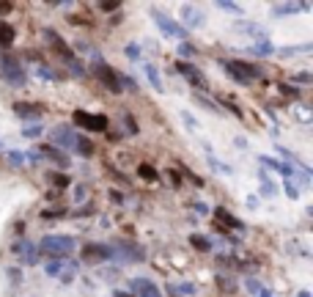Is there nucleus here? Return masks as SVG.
Returning a JSON list of instances; mask_svg holds the SVG:
<instances>
[{
  "label": "nucleus",
  "instance_id": "864d4df0",
  "mask_svg": "<svg viewBox=\"0 0 313 297\" xmlns=\"http://www.w3.org/2000/svg\"><path fill=\"white\" fill-rule=\"evenodd\" d=\"M0 151H3V149H0Z\"/></svg>",
  "mask_w": 313,
  "mask_h": 297
},
{
  "label": "nucleus",
  "instance_id": "423d86ee",
  "mask_svg": "<svg viewBox=\"0 0 313 297\" xmlns=\"http://www.w3.org/2000/svg\"><path fill=\"white\" fill-rule=\"evenodd\" d=\"M71 121H75V127H80V130H88V132H104L107 130V116L102 113H85V110H75L71 113Z\"/></svg>",
  "mask_w": 313,
  "mask_h": 297
},
{
  "label": "nucleus",
  "instance_id": "ea45409f",
  "mask_svg": "<svg viewBox=\"0 0 313 297\" xmlns=\"http://www.w3.org/2000/svg\"><path fill=\"white\" fill-rule=\"evenodd\" d=\"M217 9H223V11H234V14H239V11H242L236 3H226V0H220V3H217Z\"/></svg>",
  "mask_w": 313,
  "mask_h": 297
},
{
  "label": "nucleus",
  "instance_id": "393cba45",
  "mask_svg": "<svg viewBox=\"0 0 313 297\" xmlns=\"http://www.w3.org/2000/svg\"><path fill=\"white\" fill-rule=\"evenodd\" d=\"M146 75H149V83L151 88H157V91H162V77H159V72L151 66V63H146Z\"/></svg>",
  "mask_w": 313,
  "mask_h": 297
},
{
  "label": "nucleus",
  "instance_id": "de8ad7c7",
  "mask_svg": "<svg viewBox=\"0 0 313 297\" xmlns=\"http://www.w3.org/2000/svg\"><path fill=\"white\" fill-rule=\"evenodd\" d=\"M247 289H250L253 294H259V289H261V286H259V281H255V278H247Z\"/></svg>",
  "mask_w": 313,
  "mask_h": 297
},
{
  "label": "nucleus",
  "instance_id": "f257e3e1",
  "mask_svg": "<svg viewBox=\"0 0 313 297\" xmlns=\"http://www.w3.org/2000/svg\"><path fill=\"white\" fill-rule=\"evenodd\" d=\"M220 66H223V72L226 75H231L236 80L239 85H250L253 80H261L264 77V72H261V66H255V63H247V61H220Z\"/></svg>",
  "mask_w": 313,
  "mask_h": 297
},
{
  "label": "nucleus",
  "instance_id": "9b49d317",
  "mask_svg": "<svg viewBox=\"0 0 313 297\" xmlns=\"http://www.w3.org/2000/svg\"><path fill=\"white\" fill-rule=\"evenodd\" d=\"M14 251H17L20 256V261L22 264H39V251H36V245L33 242H28V239H17V245H14Z\"/></svg>",
  "mask_w": 313,
  "mask_h": 297
},
{
  "label": "nucleus",
  "instance_id": "3c124183",
  "mask_svg": "<svg viewBox=\"0 0 313 297\" xmlns=\"http://www.w3.org/2000/svg\"><path fill=\"white\" fill-rule=\"evenodd\" d=\"M9 11H11V3H0V14H3V17H6Z\"/></svg>",
  "mask_w": 313,
  "mask_h": 297
},
{
  "label": "nucleus",
  "instance_id": "a211bd4d",
  "mask_svg": "<svg viewBox=\"0 0 313 297\" xmlns=\"http://www.w3.org/2000/svg\"><path fill=\"white\" fill-rule=\"evenodd\" d=\"M214 218H217V223H223V226H228V229H234V231H242V229H245V223L236 220L234 215H231L228 209H223V206H217V209H214Z\"/></svg>",
  "mask_w": 313,
  "mask_h": 297
},
{
  "label": "nucleus",
  "instance_id": "473e14b6",
  "mask_svg": "<svg viewBox=\"0 0 313 297\" xmlns=\"http://www.w3.org/2000/svg\"><path fill=\"white\" fill-rule=\"evenodd\" d=\"M195 102H198V105H200V108H206V110H212V113H217V116L223 113V110H220L217 105H214V102H212V99H204V96H200V94H195Z\"/></svg>",
  "mask_w": 313,
  "mask_h": 297
},
{
  "label": "nucleus",
  "instance_id": "a19ab883",
  "mask_svg": "<svg viewBox=\"0 0 313 297\" xmlns=\"http://www.w3.org/2000/svg\"><path fill=\"white\" fill-rule=\"evenodd\" d=\"M179 55H181V61H184V58H190V55H192V44L181 42V44H179Z\"/></svg>",
  "mask_w": 313,
  "mask_h": 297
},
{
  "label": "nucleus",
  "instance_id": "6ab92c4d",
  "mask_svg": "<svg viewBox=\"0 0 313 297\" xmlns=\"http://www.w3.org/2000/svg\"><path fill=\"white\" fill-rule=\"evenodd\" d=\"M71 151H77V154L80 157H94V141L91 138H85V135H80L77 132V141H75V149H71Z\"/></svg>",
  "mask_w": 313,
  "mask_h": 297
},
{
  "label": "nucleus",
  "instance_id": "b1692460",
  "mask_svg": "<svg viewBox=\"0 0 313 297\" xmlns=\"http://www.w3.org/2000/svg\"><path fill=\"white\" fill-rule=\"evenodd\" d=\"M190 242H192V248H195V251H212V239L209 237H204V234H192L190 237Z\"/></svg>",
  "mask_w": 313,
  "mask_h": 297
},
{
  "label": "nucleus",
  "instance_id": "aec40b11",
  "mask_svg": "<svg viewBox=\"0 0 313 297\" xmlns=\"http://www.w3.org/2000/svg\"><path fill=\"white\" fill-rule=\"evenodd\" d=\"M308 9H310L308 3H280V6H275V14L283 17V14H297V11H308Z\"/></svg>",
  "mask_w": 313,
  "mask_h": 297
},
{
  "label": "nucleus",
  "instance_id": "e433bc0d",
  "mask_svg": "<svg viewBox=\"0 0 313 297\" xmlns=\"http://www.w3.org/2000/svg\"><path fill=\"white\" fill-rule=\"evenodd\" d=\"M181 173L187 176V179H190L192 184H195V187H204V179H200V176H195V173L190 171V168H181Z\"/></svg>",
  "mask_w": 313,
  "mask_h": 297
},
{
  "label": "nucleus",
  "instance_id": "7ed1b4c3",
  "mask_svg": "<svg viewBox=\"0 0 313 297\" xmlns=\"http://www.w3.org/2000/svg\"><path fill=\"white\" fill-rule=\"evenodd\" d=\"M110 259H116L118 264H135V261H143L146 259V251L140 245L130 242V239H116L110 245Z\"/></svg>",
  "mask_w": 313,
  "mask_h": 297
},
{
  "label": "nucleus",
  "instance_id": "f704fd0d",
  "mask_svg": "<svg viewBox=\"0 0 313 297\" xmlns=\"http://www.w3.org/2000/svg\"><path fill=\"white\" fill-rule=\"evenodd\" d=\"M313 44H302V47H283L280 50V55H291V53H310Z\"/></svg>",
  "mask_w": 313,
  "mask_h": 297
},
{
  "label": "nucleus",
  "instance_id": "bb28decb",
  "mask_svg": "<svg viewBox=\"0 0 313 297\" xmlns=\"http://www.w3.org/2000/svg\"><path fill=\"white\" fill-rule=\"evenodd\" d=\"M6 160H9L14 168L25 165V154H22V151H17V149H9V151H6Z\"/></svg>",
  "mask_w": 313,
  "mask_h": 297
},
{
  "label": "nucleus",
  "instance_id": "c756f323",
  "mask_svg": "<svg viewBox=\"0 0 313 297\" xmlns=\"http://www.w3.org/2000/svg\"><path fill=\"white\" fill-rule=\"evenodd\" d=\"M44 132V127L42 124H25V130H22V135H25V138H39V135H42Z\"/></svg>",
  "mask_w": 313,
  "mask_h": 297
},
{
  "label": "nucleus",
  "instance_id": "1a4fd4ad",
  "mask_svg": "<svg viewBox=\"0 0 313 297\" xmlns=\"http://www.w3.org/2000/svg\"><path fill=\"white\" fill-rule=\"evenodd\" d=\"M151 17H154V25H157L159 30H162L165 36H173V39H184V36H187V30H184V28L179 25V22H173L171 17H165V14L154 11Z\"/></svg>",
  "mask_w": 313,
  "mask_h": 297
},
{
  "label": "nucleus",
  "instance_id": "37998d69",
  "mask_svg": "<svg viewBox=\"0 0 313 297\" xmlns=\"http://www.w3.org/2000/svg\"><path fill=\"white\" fill-rule=\"evenodd\" d=\"M126 58L138 61V58H140V47H135V44H130V47H126Z\"/></svg>",
  "mask_w": 313,
  "mask_h": 297
},
{
  "label": "nucleus",
  "instance_id": "ddd939ff",
  "mask_svg": "<svg viewBox=\"0 0 313 297\" xmlns=\"http://www.w3.org/2000/svg\"><path fill=\"white\" fill-rule=\"evenodd\" d=\"M204 25V11H198L195 6H181V28L187 30V28H200Z\"/></svg>",
  "mask_w": 313,
  "mask_h": 297
},
{
  "label": "nucleus",
  "instance_id": "dca6fc26",
  "mask_svg": "<svg viewBox=\"0 0 313 297\" xmlns=\"http://www.w3.org/2000/svg\"><path fill=\"white\" fill-rule=\"evenodd\" d=\"M17 42V30H14L11 22L0 20V50H9V47Z\"/></svg>",
  "mask_w": 313,
  "mask_h": 297
},
{
  "label": "nucleus",
  "instance_id": "4be33fe9",
  "mask_svg": "<svg viewBox=\"0 0 313 297\" xmlns=\"http://www.w3.org/2000/svg\"><path fill=\"white\" fill-rule=\"evenodd\" d=\"M138 176H140L143 182H157L159 179V171H157L154 165H149V163H140L138 165Z\"/></svg>",
  "mask_w": 313,
  "mask_h": 297
},
{
  "label": "nucleus",
  "instance_id": "0eeeda50",
  "mask_svg": "<svg viewBox=\"0 0 313 297\" xmlns=\"http://www.w3.org/2000/svg\"><path fill=\"white\" fill-rule=\"evenodd\" d=\"M44 39H47V44H50V50L58 55V58L63 63H69V61H75V53H71V47L63 42V36L58 33V30H52V28H47L44 30Z\"/></svg>",
  "mask_w": 313,
  "mask_h": 297
},
{
  "label": "nucleus",
  "instance_id": "a878e982",
  "mask_svg": "<svg viewBox=\"0 0 313 297\" xmlns=\"http://www.w3.org/2000/svg\"><path fill=\"white\" fill-rule=\"evenodd\" d=\"M206 151H209V165H212L214 171H220L223 176H228V173H231V168H228L226 163H220V160H217V157L212 154V149H206Z\"/></svg>",
  "mask_w": 313,
  "mask_h": 297
},
{
  "label": "nucleus",
  "instance_id": "603ef678",
  "mask_svg": "<svg viewBox=\"0 0 313 297\" xmlns=\"http://www.w3.org/2000/svg\"><path fill=\"white\" fill-rule=\"evenodd\" d=\"M259 297H272V294H269V289H259Z\"/></svg>",
  "mask_w": 313,
  "mask_h": 297
},
{
  "label": "nucleus",
  "instance_id": "2f4dec72",
  "mask_svg": "<svg viewBox=\"0 0 313 297\" xmlns=\"http://www.w3.org/2000/svg\"><path fill=\"white\" fill-rule=\"evenodd\" d=\"M275 190H278V187L267 179V173H261V196H267V198H269V196H275Z\"/></svg>",
  "mask_w": 313,
  "mask_h": 297
},
{
  "label": "nucleus",
  "instance_id": "f3484780",
  "mask_svg": "<svg viewBox=\"0 0 313 297\" xmlns=\"http://www.w3.org/2000/svg\"><path fill=\"white\" fill-rule=\"evenodd\" d=\"M39 157L52 160V163H55V165H61V168H66V165H69V157L63 154L61 149H55V146H42V149H39Z\"/></svg>",
  "mask_w": 313,
  "mask_h": 297
},
{
  "label": "nucleus",
  "instance_id": "c85d7f7f",
  "mask_svg": "<svg viewBox=\"0 0 313 297\" xmlns=\"http://www.w3.org/2000/svg\"><path fill=\"white\" fill-rule=\"evenodd\" d=\"M63 264H66V261L52 259V261H47V264H44V272H47V275H61V267H63Z\"/></svg>",
  "mask_w": 313,
  "mask_h": 297
},
{
  "label": "nucleus",
  "instance_id": "7c9ffc66",
  "mask_svg": "<svg viewBox=\"0 0 313 297\" xmlns=\"http://www.w3.org/2000/svg\"><path fill=\"white\" fill-rule=\"evenodd\" d=\"M50 182L58 190H63V187H69V184H71V179H69V176H63V173H50Z\"/></svg>",
  "mask_w": 313,
  "mask_h": 297
},
{
  "label": "nucleus",
  "instance_id": "cd10ccee",
  "mask_svg": "<svg viewBox=\"0 0 313 297\" xmlns=\"http://www.w3.org/2000/svg\"><path fill=\"white\" fill-rule=\"evenodd\" d=\"M236 28L242 30V33H253V36H259V42H261V39H264V30H261L259 25H250V22H239Z\"/></svg>",
  "mask_w": 313,
  "mask_h": 297
},
{
  "label": "nucleus",
  "instance_id": "79ce46f5",
  "mask_svg": "<svg viewBox=\"0 0 313 297\" xmlns=\"http://www.w3.org/2000/svg\"><path fill=\"white\" fill-rule=\"evenodd\" d=\"M280 88V94L283 96H291V99H297V96H300V91H297V88H288V85H278Z\"/></svg>",
  "mask_w": 313,
  "mask_h": 297
},
{
  "label": "nucleus",
  "instance_id": "9d476101",
  "mask_svg": "<svg viewBox=\"0 0 313 297\" xmlns=\"http://www.w3.org/2000/svg\"><path fill=\"white\" fill-rule=\"evenodd\" d=\"M83 261L94 264V261H110V245H102V242H91L83 248Z\"/></svg>",
  "mask_w": 313,
  "mask_h": 297
},
{
  "label": "nucleus",
  "instance_id": "5701e85b",
  "mask_svg": "<svg viewBox=\"0 0 313 297\" xmlns=\"http://www.w3.org/2000/svg\"><path fill=\"white\" fill-rule=\"evenodd\" d=\"M247 53H253V55H272V53H275V47H272V42H267V39H261L259 44L247 47Z\"/></svg>",
  "mask_w": 313,
  "mask_h": 297
},
{
  "label": "nucleus",
  "instance_id": "c9c22d12",
  "mask_svg": "<svg viewBox=\"0 0 313 297\" xmlns=\"http://www.w3.org/2000/svg\"><path fill=\"white\" fill-rule=\"evenodd\" d=\"M124 124H126V132H130V135H138V132H140V127H138V121H135V118H132L130 113L124 116Z\"/></svg>",
  "mask_w": 313,
  "mask_h": 297
},
{
  "label": "nucleus",
  "instance_id": "39448f33",
  "mask_svg": "<svg viewBox=\"0 0 313 297\" xmlns=\"http://www.w3.org/2000/svg\"><path fill=\"white\" fill-rule=\"evenodd\" d=\"M94 77L99 80L107 91H113V94H121L124 91V88H121V75H118L110 63H104L99 55H96V63H94Z\"/></svg>",
  "mask_w": 313,
  "mask_h": 297
},
{
  "label": "nucleus",
  "instance_id": "20e7f679",
  "mask_svg": "<svg viewBox=\"0 0 313 297\" xmlns=\"http://www.w3.org/2000/svg\"><path fill=\"white\" fill-rule=\"evenodd\" d=\"M0 77L11 88H25V83H28V75L22 69V63L17 58H11V55H0Z\"/></svg>",
  "mask_w": 313,
  "mask_h": 297
},
{
  "label": "nucleus",
  "instance_id": "412c9836",
  "mask_svg": "<svg viewBox=\"0 0 313 297\" xmlns=\"http://www.w3.org/2000/svg\"><path fill=\"white\" fill-rule=\"evenodd\" d=\"M261 165H269L272 171H278V173H283V176H294V168L291 165L278 163V160H272V157H261Z\"/></svg>",
  "mask_w": 313,
  "mask_h": 297
},
{
  "label": "nucleus",
  "instance_id": "f03ea898",
  "mask_svg": "<svg viewBox=\"0 0 313 297\" xmlns=\"http://www.w3.org/2000/svg\"><path fill=\"white\" fill-rule=\"evenodd\" d=\"M75 248H77V239L66 237V234H47V237H42V242H39V251L52 256V259H63V256H69Z\"/></svg>",
  "mask_w": 313,
  "mask_h": 297
},
{
  "label": "nucleus",
  "instance_id": "f8f14e48",
  "mask_svg": "<svg viewBox=\"0 0 313 297\" xmlns=\"http://www.w3.org/2000/svg\"><path fill=\"white\" fill-rule=\"evenodd\" d=\"M176 69H179L181 75L190 80V85H192V88H206V80H204V75H200V72H198L195 66H192L190 61H179V63H176Z\"/></svg>",
  "mask_w": 313,
  "mask_h": 297
},
{
  "label": "nucleus",
  "instance_id": "4c0bfd02",
  "mask_svg": "<svg viewBox=\"0 0 313 297\" xmlns=\"http://www.w3.org/2000/svg\"><path fill=\"white\" fill-rule=\"evenodd\" d=\"M168 292H171L173 297H179V294H192V286H168Z\"/></svg>",
  "mask_w": 313,
  "mask_h": 297
},
{
  "label": "nucleus",
  "instance_id": "2eb2a0df",
  "mask_svg": "<svg viewBox=\"0 0 313 297\" xmlns=\"http://www.w3.org/2000/svg\"><path fill=\"white\" fill-rule=\"evenodd\" d=\"M14 113H17L20 118H25V121H39V118H42V108L39 105H33V102H17V105H14Z\"/></svg>",
  "mask_w": 313,
  "mask_h": 297
},
{
  "label": "nucleus",
  "instance_id": "49530a36",
  "mask_svg": "<svg viewBox=\"0 0 313 297\" xmlns=\"http://www.w3.org/2000/svg\"><path fill=\"white\" fill-rule=\"evenodd\" d=\"M223 105H226V108H228V110H231V113H234L236 118H242V110H239V108L234 105V102H223Z\"/></svg>",
  "mask_w": 313,
  "mask_h": 297
},
{
  "label": "nucleus",
  "instance_id": "6e6552de",
  "mask_svg": "<svg viewBox=\"0 0 313 297\" xmlns=\"http://www.w3.org/2000/svg\"><path fill=\"white\" fill-rule=\"evenodd\" d=\"M50 141H52V146H55V149H58V146H63V149H75L77 132L71 130L69 124H61V127H55V130L50 132Z\"/></svg>",
  "mask_w": 313,
  "mask_h": 297
},
{
  "label": "nucleus",
  "instance_id": "c03bdc74",
  "mask_svg": "<svg viewBox=\"0 0 313 297\" xmlns=\"http://www.w3.org/2000/svg\"><path fill=\"white\" fill-rule=\"evenodd\" d=\"M61 215H63V209H44L42 218H44V220H52V218H61Z\"/></svg>",
  "mask_w": 313,
  "mask_h": 297
},
{
  "label": "nucleus",
  "instance_id": "09e8293b",
  "mask_svg": "<svg viewBox=\"0 0 313 297\" xmlns=\"http://www.w3.org/2000/svg\"><path fill=\"white\" fill-rule=\"evenodd\" d=\"M110 201H116V204H124V196L118 190H110Z\"/></svg>",
  "mask_w": 313,
  "mask_h": 297
},
{
  "label": "nucleus",
  "instance_id": "a18cd8bd",
  "mask_svg": "<svg viewBox=\"0 0 313 297\" xmlns=\"http://www.w3.org/2000/svg\"><path fill=\"white\" fill-rule=\"evenodd\" d=\"M310 75H308V72H300V75H294V83H310Z\"/></svg>",
  "mask_w": 313,
  "mask_h": 297
},
{
  "label": "nucleus",
  "instance_id": "4468645a",
  "mask_svg": "<svg viewBox=\"0 0 313 297\" xmlns=\"http://www.w3.org/2000/svg\"><path fill=\"white\" fill-rule=\"evenodd\" d=\"M132 292L138 294V297H162L159 286L151 284L149 278H135V281H132Z\"/></svg>",
  "mask_w": 313,
  "mask_h": 297
},
{
  "label": "nucleus",
  "instance_id": "58836bf2",
  "mask_svg": "<svg viewBox=\"0 0 313 297\" xmlns=\"http://www.w3.org/2000/svg\"><path fill=\"white\" fill-rule=\"evenodd\" d=\"M286 196L291 198V201H297V198H300V190H297V184H291V182H286Z\"/></svg>",
  "mask_w": 313,
  "mask_h": 297
},
{
  "label": "nucleus",
  "instance_id": "8fccbe9b",
  "mask_svg": "<svg viewBox=\"0 0 313 297\" xmlns=\"http://www.w3.org/2000/svg\"><path fill=\"white\" fill-rule=\"evenodd\" d=\"M118 6H121V3H99V9H102V11H116Z\"/></svg>",
  "mask_w": 313,
  "mask_h": 297
},
{
  "label": "nucleus",
  "instance_id": "72a5a7b5",
  "mask_svg": "<svg viewBox=\"0 0 313 297\" xmlns=\"http://www.w3.org/2000/svg\"><path fill=\"white\" fill-rule=\"evenodd\" d=\"M66 66H69V72H71V75H75V77H83V75H85V69H83V63H80L77 58H75V61H69V63H66Z\"/></svg>",
  "mask_w": 313,
  "mask_h": 297
}]
</instances>
